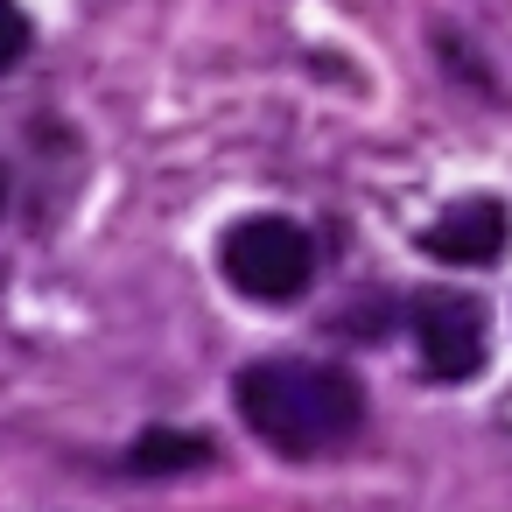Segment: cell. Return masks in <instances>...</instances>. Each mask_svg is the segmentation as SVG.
<instances>
[{"label":"cell","instance_id":"obj_6","mask_svg":"<svg viewBox=\"0 0 512 512\" xmlns=\"http://www.w3.org/2000/svg\"><path fill=\"white\" fill-rule=\"evenodd\" d=\"M29 43H36V36H29V15L15 8V0H0V71H15V64L29 57Z\"/></svg>","mask_w":512,"mask_h":512},{"label":"cell","instance_id":"obj_1","mask_svg":"<svg viewBox=\"0 0 512 512\" xmlns=\"http://www.w3.org/2000/svg\"><path fill=\"white\" fill-rule=\"evenodd\" d=\"M239 421L274 456H323L365 421V386L323 358H260L232 379Z\"/></svg>","mask_w":512,"mask_h":512},{"label":"cell","instance_id":"obj_4","mask_svg":"<svg viewBox=\"0 0 512 512\" xmlns=\"http://www.w3.org/2000/svg\"><path fill=\"white\" fill-rule=\"evenodd\" d=\"M505 239H512L505 204H498V197H470V204L442 211V218L421 232V253H435L442 267H484V260L505 253Z\"/></svg>","mask_w":512,"mask_h":512},{"label":"cell","instance_id":"obj_7","mask_svg":"<svg viewBox=\"0 0 512 512\" xmlns=\"http://www.w3.org/2000/svg\"><path fill=\"white\" fill-rule=\"evenodd\" d=\"M0 204H8V169H0Z\"/></svg>","mask_w":512,"mask_h":512},{"label":"cell","instance_id":"obj_3","mask_svg":"<svg viewBox=\"0 0 512 512\" xmlns=\"http://www.w3.org/2000/svg\"><path fill=\"white\" fill-rule=\"evenodd\" d=\"M407 323H414V344H421V365H428L435 386L477 379V365H484V309L470 295L428 288V295H414Z\"/></svg>","mask_w":512,"mask_h":512},{"label":"cell","instance_id":"obj_2","mask_svg":"<svg viewBox=\"0 0 512 512\" xmlns=\"http://www.w3.org/2000/svg\"><path fill=\"white\" fill-rule=\"evenodd\" d=\"M218 267L246 302H295L316 281V239L295 218H239L218 239Z\"/></svg>","mask_w":512,"mask_h":512},{"label":"cell","instance_id":"obj_5","mask_svg":"<svg viewBox=\"0 0 512 512\" xmlns=\"http://www.w3.org/2000/svg\"><path fill=\"white\" fill-rule=\"evenodd\" d=\"M197 463H211V435H190V428H148L127 449L134 477H176V470H197Z\"/></svg>","mask_w":512,"mask_h":512}]
</instances>
